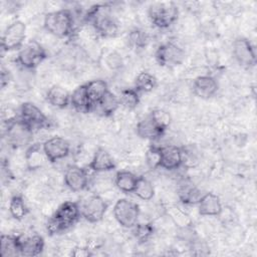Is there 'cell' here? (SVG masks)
<instances>
[{
  "label": "cell",
  "mask_w": 257,
  "mask_h": 257,
  "mask_svg": "<svg viewBox=\"0 0 257 257\" xmlns=\"http://www.w3.org/2000/svg\"><path fill=\"white\" fill-rule=\"evenodd\" d=\"M150 117L155 121V123L159 127H161L164 131H166L168 128V126L170 125L171 120H172V117H171L170 113L168 111L164 110V109H161V108L154 109L151 112Z\"/></svg>",
  "instance_id": "34"
},
{
  "label": "cell",
  "mask_w": 257,
  "mask_h": 257,
  "mask_svg": "<svg viewBox=\"0 0 257 257\" xmlns=\"http://www.w3.org/2000/svg\"><path fill=\"white\" fill-rule=\"evenodd\" d=\"M9 212L11 216L18 221H21L28 213V209L21 196H13L9 203Z\"/></svg>",
  "instance_id": "32"
},
{
  "label": "cell",
  "mask_w": 257,
  "mask_h": 257,
  "mask_svg": "<svg viewBox=\"0 0 257 257\" xmlns=\"http://www.w3.org/2000/svg\"><path fill=\"white\" fill-rule=\"evenodd\" d=\"M19 121L31 133L49 126V120L42 110L32 102H23L20 106Z\"/></svg>",
  "instance_id": "5"
},
{
  "label": "cell",
  "mask_w": 257,
  "mask_h": 257,
  "mask_svg": "<svg viewBox=\"0 0 257 257\" xmlns=\"http://www.w3.org/2000/svg\"><path fill=\"white\" fill-rule=\"evenodd\" d=\"M179 198L182 203L192 205V204H198L199 200L201 199L202 195L200 191L193 186L192 184L185 183L180 186L179 188Z\"/></svg>",
  "instance_id": "27"
},
{
  "label": "cell",
  "mask_w": 257,
  "mask_h": 257,
  "mask_svg": "<svg viewBox=\"0 0 257 257\" xmlns=\"http://www.w3.org/2000/svg\"><path fill=\"white\" fill-rule=\"evenodd\" d=\"M218 90L216 79L210 75H201L195 78L193 82V92L200 98L209 99L215 95Z\"/></svg>",
  "instance_id": "16"
},
{
  "label": "cell",
  "mask_w": 257,
  "mask_h": 257,
  "mask_svg": "<svg viewBox=\"0 0 257 257\" xmlns=\"http://www.w3.org/2000/svg\"><path fill=\"white\" fill-rule=\"evenodd\" d=\"M88 168L95 173L109 172L115 169V164L112 157L106 150H104L103 148H98L95 151L88 165Z\"/></svg>",
  "instance_id": "17"
},
{
  "label": "cell",
  "mask_w": 257,
  "mask_h": 257,
  "mask_svg": "<svg viewBox=\"0 0 257 257\" xmlns=\"http://www.w3.org/2000/svg\"><path fill=\"white\" fill-rule=\"evenodd\" d=\"M44 249V240L40 235H19L20 256H37Z\"/></svg>",
  "instance_id": "15"
},
{
  "label": "cell",
  "mask_w": 257,
  "mask_h": 257,
  "mask_svg": "<svg viewBox=\"0 0 257 257\" xmlns=\"http://www.w3.org/2000/svg\"><path fill=\"white\" fill-rule=\"evenodd\" d=\"M165 131L159 127L150 115L137 124V134L140 138L145 140H157L164 135Z\"/></svg>",
  "instance_id": "21"
},
{
  "label": "cell",
  "mask_w": 257,
  "mask_h": 257,
  "mask_svg": "<svg viewBox=\"0 0 257 257\" xmlns=\"http://www.w3.org/2000/svg\"><path fill=\"white\" fill-rule=\"evenodd\" d=\"M138 178L135 174L128 171H118L114 177L116 188L123 193H134Z\"/></svg>",
  "instance_id": "24"
},
{
  "label": "cell",
  "mask_w": 257,
  "mask_h": 257,
  "mask_svg": "<svg viewBox=\"0 0 257 257\" xmlns=\"http://www.w3.org/2000/svg\"><path fill=\"white\" fill-rule=\"evenodd\" d=\"M26 26L20 20H15L8 25L1 38V47L5 51L20 50L24 45Z\"/></svg>",
  "instance_id": "8"
},
{
  "label": "cell",
  "mask_w": 257,
  "mask_h": 257,
  "mask_svg": "<svg viewBox=\"0 0 257 257\" xmlns=\"http://www.w3.org/2000/svg\"><path fill=\"white\" fill-rule=\"evenodd\" d=\"M9 79H10L9 71L2 68V71H1V86L4 87L9 82Z\"/></svg>",
  "instance_id": "39"
},
{
  "label": "cell",
  "mask_w": 257,
  "mask_h": 257,
  "mask_svg": "<svg viewBox=\"0 0 257 257\" xmlns=\"http://www.w3.org/2000/svg\"><path fill=\"white\" fill-rule=\"evenodd\" d=\"M119 104L127 109H134L140 102V94L136 88H125L120 91L118 96Z\"/></svg>",
  "instance_id": "31"
},
{
  "label": "cell",
  "mask_w": 257,
  "mask_h": 257,
  "mask_svg": "<svg viewBox=\"0 0 257 257\" xmlns=\"http://www.w3.org/2000/svg\"><path fill=\"white\" fill-rule=\"evenodd\" d=\"M107 210V204L98 195L87 197L80 205V214L87 222L97 223L102 220Z\"/></svg>",
  "instance_id": "10"
},
{
  "label": "cell",
  "mask_w": 257,
  "mask_h": 257,
  "mask_svg": "<svg viewBox=\"0 0 257 257\" xmlns=\"http://www.w3.org/2000/svg\"><path fill=\"white\" fill-rule=\"evenodd\" d=\"M161 162L160 167L166 170L178 169L183 164L182 149L177 146L160 147Z\"/></svg>",
  "instance_id": "14"
},
{
  "label": "cell",
  "mask_w": 257,
  "mask_h": 257,
  "mask_svg": "<svg viewBox=\"0 0 257 257\" xmlns=\"http://www.w3.org/2000/svg\"><path fill=\"white\" fill-rule=\"evenodd\" d=\"M118 105H119L118 97L114 93L108 90L106 94L99 100V102L94 107H97L102 115L110 116L117 109Z\"/></svg>",
  "instance_id": "25"
},
{
  "label": "cell",
  "mask_w": 257,
  "mask_h": 257,
  "mask_svg": "<svg viewBox=\"0 0 257 257\" xmlns=\"http://www.w3.org/2000/svg\"><path fill=\"white\" fill-rule=\"evenodd\" d=\"M43 150L50 163L62 160L69 155V143L61 137H52L46 140L43 144Z\"/></svg>",
  "instance_id": "12"
},
{
  "label": "cell",
  "mask_w": 257,
  "mask_h": 257,
  "mask_svg": "<svg viewBox=\"0 0 257 257\" xmlns=\"http://www.w3.org/2000/svg\"><path fill=\"white\" fill-rule=\"evenodd\" d=\"M107 65L111 69H115V68L119 67L121 65V58H120V56L115 54V53L109 54L108 57H107Z\"/></svg>",
  "instance_id": "37"
},
{
  "label": "cell",
  "mask_w": 257,
  "mask_h": 257,
  "mask_svg": "<svg viewBox=\"0 0 257 257\" xmlns=\"http://www.w3.org/2000/svg\"><path fill=\"white\" fill-rule=\"evenodd\" d=\"M73 15L69 9H59L45 14L43 26L45 30L59 38H64L73 32Z\"/></svg>",
  "instance_id": "3"
},
{
  "label": "cell",
  "mask_w": 257,
  "mask_h": 257,
  "mask_svg": "<svg viewBox=\"0 0 257 257\" xmlns=\"http://www.w3.org/2000/svg\"><path fill=\"white\" fill-rule=\"evenodd\" d=\"M233 55L237 62L244 67L254 66L256 53L251 42L245 37H238L233 42Z\"/></svg>",
  "instance_id": "11"
},
{
  "label": "cell",
  "mask_w": 257,
  "mask_h": 257,
  "mask_svg": "<svg viewBox=\"0 0 257 257\" xmlns=\"http://www.w3.org/2000/svg\"><path fill=\"white\" fill-rule=\"evenodd\" d=\"M71 255L72 256H76V257H87L90 256L91 253L89 251V249L84 248V247H75L72 251H71Z\"/></svg>",
  "instance_id": "38"
},
{
  "label": "cell",
  "mask_w": 257,
  "mask_h": 257,
  "mask_svg": "<svg viewBox=\"0 0 257 257\" xmlns=\"http://www.w3.org/2000/svg\"><path fill=\"white\" fill-rule=\"evenodd\" d=\"M46 57L47 53L44 47L38 41L30 40L18 51L17 61L22 67L26 69H33L36 68Z\"/></svg>",
  "instance_id": "6"
},
{
  "label": "cell",
  "mask_w": 257,
  "mask_h": 257,
  "mask_svg": "<svg viewBox=\"0 0 257 257\" xmlns=\"http://www.w3.org/2000/svg\"><path fill=\"white\" fill-rule=\"evenodd\" d=\"M19 251V236L5 235L1 236V256H18Z\"/></svg>",
  "instance_id": "26"
},
{
  "label": "cell",
  "mask_w": 257,
  "mask_h": 257,
  "mask_svg": "<svg viewBox=\"0 0 257 257\" xmlns=\"http://www.w3.org/2000/svg\"><path fill=\"white\" fill-rule=\"evenodd\" d=\"M113 216L123 228H133L139 220L140 207L128 199H119L113 206Z\"/></svg>",
  "instance_id": "7"
},
{
  "label": "cell",
  "mask_w": 257,
  "mask_h": 257,
  "mask_svg": "<svg viewBox=\"0 0 257 257\" xmlns=\"http://www.w3.org/2000/svg\"><path fill=\"white\" fill-rule=\"evenodd\" d=\"M80 216V207L77 203L72 201L63 202L49 218L47 231L50 235L60 234L72 227Z\"/></svg>",
  "instance_id": "2"
},
{
  "label": "cell",
  "mask_w": 257,
  "mask_h": 257,
  "mask_svg": "<svg viewBox=\"0 0 257 257\" xmlns=\"http://www.w3.org/2000/svg\"><path fill=\"white\" fill-rule=\"evenodd\" d=\"M155 57L161 66L175 67L184 61L185 51L173 42H166L157 48Z\"/></svg>",
  "instance_id": "9"
},
{
  "label": "cell",
  "mask_w": 257,
  "mask_h": 257,
  "mask_svg": "<svg viewBox=\"0 0 257 257\" xmlns=\"http://www.w3.org/2000/svg\"><path fill=\"white\" fill-rule=\"evenodd\" d=\"M148 15L155 26L168 28L178 19L179 9L172 1L154 2L149 6Z\"/></svg>",
  "instance_id": "4"
},
{
  "label": "cell",
  "mask_w": 257,
  "mask_h": 257,
  "mask_svg": "<svg viewBox=\"0 0 257 257\" xmlns=\"http://www.w3.org/2000/svg\"><path fill=\"white\" fill-rule=\"evenodd\" d=\"M146 162L151 169L160 168V162H161L160 147L152 146L148 149L146 153Z\"/></svg>",
  "instance_id": "36"
},
{
  "label": "cell",
  "mask_w": 257,
  "mask_h": 257,
  "mask_svg": "<svg viewBox=\"0 0 257 257\" xmlns=\"http://www.w3.org/2000/svg\"><path fill=\"white\" fill-rule=\"evenodd\" d=\"M157 78L150 72H141L136 78V89L139 92H151L157 86Z\"/></svg>",
  "instance_id": "29"
},
{
  "label": "cell",
  "mask_w": 257,
  "mask_h": 257,
  "mask_svg": "<svg viewBox=\"0 0 257 257\" xmlns=\"http://www.w3.org/2000/svg\"><path fill=\"white\" fill-rule=\"evenodd\" d=\"M130 43L137 48H143L148 43V35L141 29H134L128 34Z\"/></svg>",
  "instance_id": "35"
},
{
  "label": "cell",
  "mask_w": 257,
  "mask_h": 257,
  "mask_svg": "<svg viewBox=\"0 0 257 257\" xmlns=\"http://www.w3.org/2000/svg\"><path fill=\"white\" fill-rule=\"evenodd\" d=\"M47 101L57 108H65L70 103V94L61 85H52L46 93Z\"/></svg>",
  "instance_id": "22"
},
{
  "label": "cell",
  "mask_w": 257,
  "mask_h": 257,
  "mask_svg": "<svg viewBox=\"0 0 257 257\" xmlns=\"http://www.w3.org/2000/svg\"><path fill=\"white\" fill-rule=\"evenodd\" d=\"M87 96L94 108V106L99 102V100L108 91L107 83L102 79H93L85 83Z\"/></svg>",
  "instance_id": "23"
},
{
  "label": "cell",
  "mask_w": 257,
  "mask_h": 257,
  "mask_svg": "<svg viewBox=\"0 0 257 257\" xmlns=\"http://www.w3.org/2000/svg\"><path fill=\"white\" fill-rule=\"evenodd\" d=\"M70 104L76 111L81 113H87L93 109V106L86 93L85 84L77 86L72 91L70 94Z\"/></svg>",
  "instance_id": "20"
},
{
  "label": "cell",
  "mask_w": 257,
  "mask_h": 257,
  "mask_svg": "<svg viewBox=\"0 0 257 257\" xmlns=\"http://www.w3.org/2000/svg\"><path fill=\"white\" fill-rule=\"evenodd\" d=\"M83 18L103 37H113L117 34V23L110 14V7L106 4H97L88 8Z\"/></svg>",
  "instance_id": "1"
},
{
  "label": "cell",
  "mask_w": 257,
  "mask_h": 257,
  "mask_svg": "<svg viewBox=\"0 0 257 257\" xmlns=\"http://www.w3.org/2000/svg\"><path fill=\"white\" fill-rule=\"evenodd\" d=\"M25 161L29 170L40 169L46 162H49L43 150V145L39 143L30 145L25 151Z\"/></svg>",
  "instance_id": "19"
},
{
  "label": "cell",
  "mask_w": 257,
  "mask_h": 257,
  "mask_svg": "<svg viewBox=\"0 0 257 257\" xmlns=\"http://www.w3.org/2000/svg\"><path fill=\"white\" fill-rule=\"evenodd\" d=\"M222 210L220 198L213 193L202 195L198 202V211L202 216H219Z\"/></svg>",
  "instance_id": "18"
},
{
  "label": "cell",
  "mask_w": 257,
  "mask_h": 257,
  "mask_svg": "<svg viewBox=\"0 0 257 257\" xmlns=\"http://www.w3.org/2000/svg\"><path fill=\"white\" fill-rule=\"evenodd\" d=\"M133 234L139 242L144 243L153 236L154 227L150 223H137L133 227Z\"/></svg>",
  "instance_id": "33"
},
{
  "label": "cell",
  "mask_w": 257,
  "mask_h": 257,
  "mask_svg": "<svg viewBox=\"0 0 257 257\" xmlns=\"http://www.w3.org/2000/svg\"><path fill=\"white\" fill-rule=\"evenodd\" d=\"M64 184L72 192L83 191L88 185L86 170L75 165L69 166L64 173Z\"/></svg>",
  "instance_id": "13"
},
{
  "label": "cell",
  "mask_w": 257,
  "mask_h": 257,
  "mask_svg": "<svg viewBox=\"0 0 257 257\" xmlns=\"http://www.w3.org/2000/svg\"><path fill=\"white\" fill-rule=\"evenodd\" d=\"M134 193L144 201H150L155 195L153 184L144 177H139Z\"/></svg>",
  "instance_id": "30"
},
{
  "label": "cell",
  "mask_w": 257,
  "mask_h": 257,
  "mask_svg": "<svg viewBox=\"0 0 257 257\" xmlns=\"http://www.w3.org/2000/svg\"><path fill=\"white\" fill-rule=\"evenodd\" d=\"M167 214L171 218L173 223L181 229H187L192 226V219L190 218V216L177 206L169 207L167 209Z\"/></svg>",
  "instance_id": "28"
}]
</instances>
